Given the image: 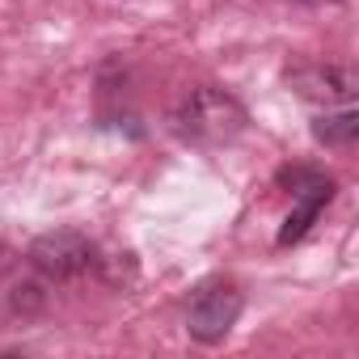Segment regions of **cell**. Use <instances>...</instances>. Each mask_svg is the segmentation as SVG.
I'll return each instance as SVG.
<instances>
[{"mask_svg": "<svg viewBox=\"0 0 359 359\" xmlns=\"http://www.w3.org/2000/svg\"><path fill=\"white\" fill-rule=\"evenodd\" d=\"M287 85L317 106H351L359 93V76L346 64H300L287 72Z\"/></svg>", "mask_w": 359, "mask_h": 359, "instance_id": "277c9868", "label": "cell"}, {"mask_svg": "<svg viewBox=\"0 0 359 359\" xmlns=\"http://www.w3.org/2000/svg\"><path fill=\"white\" fill-rule=\"evenodd\" d=\"M241 127H245V106L224 89H199L173 114V131L187 144H199V148L229 144L241 135Z\"/></svg>", "mask_w": 359, "mask_h": 359, "instance_id": "6da1fadb", "label": "cell"}, {"mask_svg": "<svg viewBox=\"0 0 359 359\" xmlns=\"http://www.w3.org/2000/svg\"><path fill=\"white\" fill-rule=\"evenodd\" d=\"M313 135H317V144L346 152V148H355V140H359V114H355L351 106H342L338 114H321V118L313 123Z\"/></svg>", "mask_w": 359, "mask_h": 359, "instance_id": "8992f818", "label": "cell"}, {"mask_svg": "<svg viewBox=\"0 0 359 359\" xmlns=\"http://www.w3.org/2000/svg\"><path fill=\"white\" fill-rule=\"evenodd\" d=\"M241 317V292L229 283V279H208L195 287L191 304H187V330L195 342L203 346H216L229 338V330L237 325Z\"/></svg>", "mask_w": 359, "mask_h": 359, "instance_id": "7a4b0ae2", "label": "cell"}, {"mask_svg": "<svg viewBox=\"0 0 359 359\" xmlns=\"http://www.w3.org/2000/svg\"><path fill=\"white\" fill-rule=\"evenodd\" d=\"M9 304H13V313H34V309H43V287L39 283H9Z\"/></svg>", "mask_w": 359, "mask_h": 359, "instance_id": "52a82bcc", "label": "cell"}, {"mask_svg": "<svg viewBox=\"0 0 359 359\" xmlns=\"http://www.w3.org/2000/svg\"><path fill=\"white\" fill-rule=\"evenodd\" d=\"M304 5H338V0H304Z\"/></svg>", "mask_w": 359, "mask_h": 359, "instance_id": "ba28073f", "label": "cell"}, {"mask_svg": "<svg viewBox=\"0 0 359 359\" xmlns=\"http://www.w3.org/2000/svg\"><path fill=\"white\" fill-rule=\"evenodd\" d=\"M283 182H292V195H296V212L287 216V224L279 229V245H292L309 233V224L321 216V208L334 199V182L321 173H309V169H292L283 173Z\"/></svg>", "mask_w": 359, "mask_h": 359, "instance_id": "5b68a950", "label": "cell"}, {"mask_svg": "<svg viewBox=\"0 0 359 359\" xmlns=\"http://www.w3.org/2000/svg\"><path fill=\"white\" fill-rule=\"evenodd\" d=\"M30 266L47 279H76L93 266V245L72 233V229H60V233H43L34 245H30Z\"/></svg>", "mask_w": 359, "mask_h": 359, "instance_id": "3957f363", "label": "cell"}]
</instances>
